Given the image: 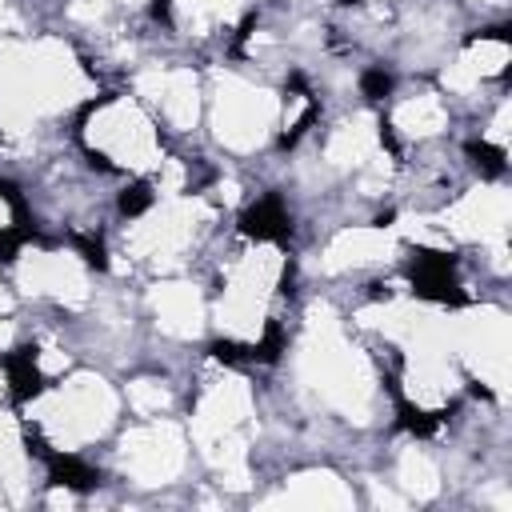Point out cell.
<instances>
[{
	"instance_id": "6da1fadb",
	"label": "cell",
	"mask_w": 512,
	"mask_h": 512,
	"mask_svg": "<svg viewBox=\"0 0 512 512\" xmlns=\"http://www.w3.org/2000/svg\"><path fill=\"white\" fill-rule=\"evenodd\" d=\"M92 144L108 152L116 164H128L140 172L152 164H164L156 160V136L132 100H112L92 116Z\"/></svg>"
},
{
	"instance_id": "7a4b0ae2",
	"label": "cell",
	"mask_w": 512,
	"mask_h": 512,
	"mask_svg": "<svg viewBox=\"0 0 512 512\" xmlns=\"http://www.w3.org/2000/svg\"><path fill=\"white\" fill-rule=\"evenodd\" d=\"M124 468H132L144 484H156V480H168L176 468H180V440L168 424H152V428H140L124 440Z\"/></svg>"
},
{
	"instance_id": "3957f363",
	"label": "cell",
	"mask_w": 512,
	"mask_h": 512,
	"mask_svg": "<svg viewBox=\"0 0 512 512\" xmlns=\"http://www.w3.org/2000/svg\"><path fill=\"white\" fill-rule=\"evenodd\" d=\"M444 220H448V228L460 232V236L504 240V224H508V192H504V188H476V192H468Z\"/></svg>"
},
{
	"instance_id": "277c9868",
	"label": "cell",
	"mask_w": 512,
	"mask_h": 512,
	"mask_svg": "<svg viewBox=\"0 0 512 512\" xmlns=\"http://www.w3.org/2000/svg\"><path fill=\"white\" fill-rule=\"evenodd\" d=\"M156 312H160V320H164V328H168V332L188 336V332H196L200 300H196V292H192V288H184V284H168V288H160V292H156Z\"/></svg>"
},
{
	"instance_id": "5b68a950",
	"label": "cell",
	"mask_w": 512,
	"mask_h": 512,
	"mask_svg": "<svg viewBox=\"0 0 512 512\" xmlns=\"http://www.w3.org/2000/svg\"><path fill=\"white\" fill-rule=\"evenodd\" d=\"M396 124L408 132V136H428L436 128H444V108L436 96H416L408 100L400 112H396Z\"/></svg>"
},
{
	"instance_id": "8992f818",
	"label": "cell",
	"mask_w": 512,
	"mask_h": 512,
	"mask_svg": "<svg viewBox=\"0 0 512 512\" xmlns=\"http://www.w3.org/2000/svg\"><path fill=\"white\" fill-rule=\"evenodd\" d=\"M400 484H404L412 496H432V492L440 488V480H436V464H432L424 452L408 448V452L400 456Z\"/></svg>"
},
{
	"instance_id": "52a82bcc",
	"label": "cell",
	"mask_w": 512,
	"mask_h": 512,
	"mask_svg": "<svg viewBox=\"0 0 512 512\" xmlns=\"http://www.w3.org/2000/svg\"><path fill=\"white\" fill-rule=\"evenodd\" d=\"M8 224V208H4V200H0V228Z\"/></svg>"
}]
</instances>
